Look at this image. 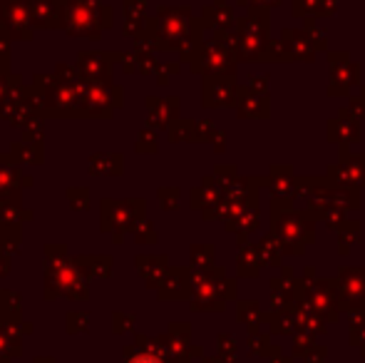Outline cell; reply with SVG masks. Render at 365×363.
I'll use <instances>...</instances> for the list:
<instances>
[{
	"label": "cell",
	"mask_w": 365,
	"mask_h": 363,
	"mask_svg": "<svg viewBox=\"0 0 365 363\" xmlns=\"http://www.w3.org/2000/svg\"><path fill=\"white\" fill-rule=\"evenodd\" d=\"M127 363H162V361H159V359H154V356H135V359H130V361H127Z\"/></svg>",
	"instance_id": "6da1fadb"
}]
</instances>
